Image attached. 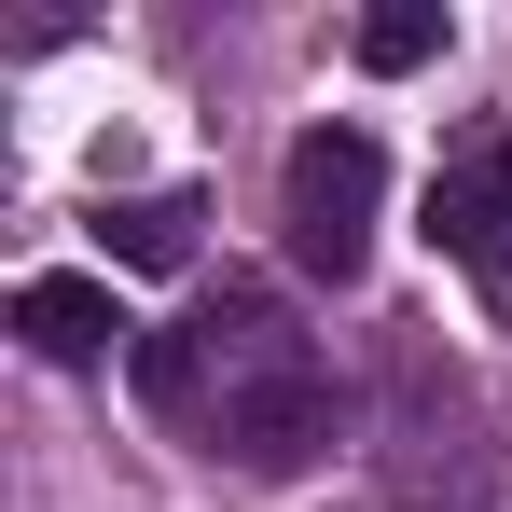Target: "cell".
<instances>
[{
	"label": "cell",
	"mask_w": 512,
	"mask_h": 512,
	"mask_svg": "<svg viewBox=\"0 0 512 512\" xmlns=\"http://www.w3.org/2000/svg\"><path fill=\"white\" fill-rule=\"evenodd\" d=\"M429 250L485 291V319L512 333V125H457L429 167Z\"/></svg>",
	"instance_id": "cell-3"
},
{
	"label": "cell",
	"mask_w": 512,
	"mask_h": 512,
	"mask_svg": "<svg viewBox=\"0 0 512 512\" xmlns=\"http://www.w3.org/2000/svg\"><path fill=\"white\" fill-rule=\"evenodd\" d=\"M374 208H388V153H374V125H305L291 139V167H277V236L305 277H360L374 263Z\"/></svg>",
	"instance_id": "cell-2"
},
{
	"label": "cell",
	"mask_w": 512,
	"mask_h": 512,
	"mask_svg": "<svg viewBox=\"0 0 512 512\" xmlns=\"http://www.w3.org/2000/svg\"><path fill=\"white\" fill-rule=\"evenodd\" d=\"M443 56V0H388V14H360V70H429Z\"/></svg>",
	"instance_id": "cell-6"
},
{
	"label": "cell",
	"mask_w": 512,
	"mask_h": 512,
	"mask_svg": "<svg viewBox=\"0 0 512 512\" xmlns=\"http://www.w3.org/2000/svg\"><path fill=\"white\" fill-rule=\"evenodd\" d=\"M97 250L139 263V277H180V263H194V194H125V208H97Z\"/></svg>",
	"instance_id": "cell-5"
},
{
	"label": "cell",
	"mask_w": 512,
	"mask_h": 512,
	"mask_svg": "<svg viewBox=\"0 0 512 512\" xmlns=\"http://www.w3.org/2000/svg\"><path fill=\"white\" fill-rule=\"evenodd\" d=\"M139 388L167 429H194V457H222L250 485H291V471L333 457V360L250 277H222L180 333H139Z\"/></svg>",
	"instance_id": "cell-1"
},
{
	"label": "cell",
	"mask_w": 512,
	"mask_h": 512,
	"mask_svg": "<svg viewBox=\"0 0 512 512\" xmlns=\"http://www.w3.org/2000/svg\"><path fill=\"white\" fill-rule=\"evenodd\" d=\"M14 346L56 360V374H84V360H111V346L139 360V319L111 305V277H28V291H14Z\"/></svg>",
	"instance_id": "cell-4"
}]
</instances>
